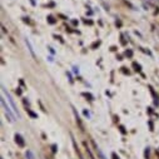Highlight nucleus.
Masks as SVG:
<instances>
[{
  "label": "nucleus",
  "mask_w": 159,
  "mask_h": 159,
  "mask_svg": "<svg viewBox=\"0 0 159 159\" xmlns=\"http://www.w3.org/2000/svg\"><path fill=\"white\" fill-rule=\"evenodd\" d=\"M2 105H3V108L5 109V113H7V115L9 116L10 122H14V120H15V113H14V110H11V109L9 108V105L5 103V99H4V98H2Z\"/></svg>",
  "instance_id": "nucleus-1"
},
{
  "label": "nucleus",
  "mask_w": 159,
  "mask_h": 159,
  "mask_svg": "<svg viewBox=\"0 0 159 159\" xmlns=\"http://www.w3.org/2000/svg\"><path fill=\"white\" fill-rule=\"evenodd\" d=\"M2 90H3V95H4V97H5L7 99H8V102L10 103V105H11V108H13V110H14V113L19 115V113H18V109H16V107H15V103H14V100L11 99V97H10V94H9L8 92H7V89H5L4 87H2Z\"/></svg>",
  "instance_id": "nucleus-2"
},
{
  "label": "nucleus",
  "mask_w": 159,
  "mask_h": 159,
  "mask_svg": "<svg viewBox=\"0 0 159 159\" xmlns=\"http://www.w3.org/2000/svg\"><path fill=\"white\" fill-rule=\"evenodd\" d=\"M15 142L19 144V147H24L25 145V142L23 139V137L20 134H15Z\"/></svg>",
  "instance_id": "nucleus-3"
},
{
  "label": "nucleus",
  "mask_w": 159,
  "mask_h": 159,
  "mask_svg": "<svg viewBox=\"0 0 159 159\" xmlns=\"http://www.w3.org/2000/svg\"><path fill=\"white\" fill-rule=\"evenodd\" d=\"M25 43H26V47H28V49H29V52H30V54L35 58V53H34V49H33V47H31V44H30V42H29V39L28 38H25Z\"/></svg>",
  "instance_id": "nucleus-4"
},
{
  "label": "nucleus",
  "mask_w": 159,
  "mask_h": 159,
  "mask_svg": "<svg viewBox=\"0 0 159 159\" xmlns=\"http://www.w3.org/2000/svg\"><path fill=\"white\" fill-rule=\"evenodd\" d=\"M97 153L99 154V157H100V159H107V158H105V155L103 154V152H102V150H100V149H99L98 147H97Z\"/></svg>",
  "instance_id": "nucleus-5"
},
{
  "label": "nucleus",
  "mask_w": 159,
  "mask_h": 159,
  "mask_svg": "<svg viewBox=\"0 0 159 159\" xmlns=\"http://www.w3.org/2000/svg\"><path fill=\"white\" fill-rule=\"evenodd\" d=\"M26 111H28V113H29V114H30V115H31L33 118H36V114H35V113H33V111H31L30 109H26Z\"/></svg>",
  "instance_id": "nucleus-6"
},
{
  "label": "nucleus",
  "mask_w": 159,
  "mask_h": 159,
  "mask_svg": "<svg viewBox=\"0 0 159 159\" xmlns=\"http://www.w3.org/2000/svg\"><path fill=\"white\" fill-rule=\"evenodd\" d=\"M26 157H29L30 159H34V158H33V154H31V152H26Z\"/></svg>",
  "instance_id": "nucleus-7"
},
{
  "label": "nucleus",
  "mask_w": 159,
  "mask_h": 159,
  "mask_svg": "<svg viewBox=\"0 0 159 159\" xmlns=\"http://www.w3.org/2000/svg\"><path fill=\"white\" fill-rule=\"evenodd\" d=\"M111 157H113V159H119V157H118L115 153H113V154H111Z\"/></svg>",
  "instance_id": "nucleus-8"
},
{
  "label": "nucleus",
  "mask_w": 159,
  "mask_h": 159,
  "mask_svg": "<svg viewBox=\"0 0 159 159\" xmlns=\"http://www.w3.org/2000/svg\"><path fill=\"white\" fill-rule=\"evenodd\" d=\"M49 23H52V24H54V23H55V21H54V20H53V18H52V16H50V18H49Z\"/></svg>",
  "instance_id": "nucleus-9"
},
{
  "label": "nucleus",
  "mask_w": 159,
  "mask_h": 159,
  "mask_svg": "<svg viewBox=\"0 0 159 159\" xmlns=\"http://www.w3.org/2000/svg\"><path fill=\"white\" fill-rule=\"evenodd\" d=\"M2 159H3V158H2Z\"/></svg>",
  "instance_id": "nucleus-10"
}]
</instances>
